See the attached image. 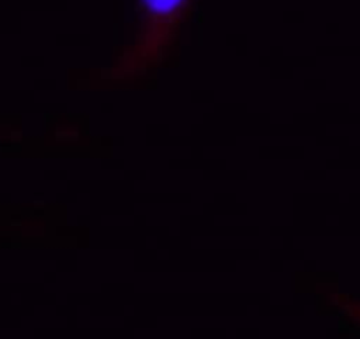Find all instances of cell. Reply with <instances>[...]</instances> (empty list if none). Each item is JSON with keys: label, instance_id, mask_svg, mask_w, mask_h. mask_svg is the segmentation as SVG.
<instances>
[{"label": "cell", "instance_id": "cell-1", "mask_svg": "<svg viewBox=\"0 0 360 339\" xmlns=\"http://www.w3.org/2000/svg\"><path fill=\"white\" fill-rule=\"evenodd\" d=\"M148 11L154 15H165V13L173 11L182 4V0H143Z\"/></svg>", "mask_w": 360, "mask_h": 339}]
</instances>
